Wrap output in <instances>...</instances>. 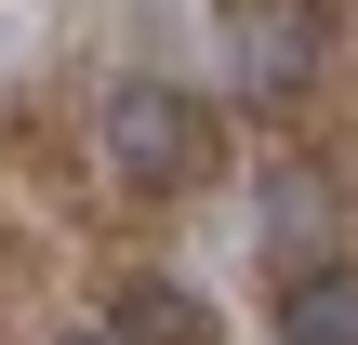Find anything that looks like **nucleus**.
Wrapping results in <instances>:
<instances>
[{
  "label": "nucleus",
  "mask_w": 358,
  "mask_h": 345,
  "mask_svg": "<svg viewBox=\"0 0 358 345\" xmlns=\"http://www.w3.org/2000/svg\"><path fill=\"white\" fill-rule=\"evenodd\" d=\"M66 345H106V332H66Z\"/></svg>",
  "instance_id": "6"
},
{
  "label": "nucleus",
  "mask_w": 358,
  "mask_h": 345,
  "mask_svg": "<svg viewBox=\"0 0 358 345\" xmlns=\"http://www.w3.org/2000/svg\"><path fill=\"white\" fill-rule=\"evenodd\" d=\"M319 239H332V186L319 173H266V253L279 266H319Z\"/></svg>",
  "instance_id": "5"
},
{
  "label": "nucleus",
  "mask_w": 358,
  "mask_h": 345,
  "mask_svg": "<svg viewBox=\"0 0 358 345\" xmlns=\"http://www.w3.org/2000/svg\"><path fill=\"white\" fill-rule=\"evenodd\" d=\"M106 160H120L133 199L186 186V173H199V93H173V80H120V93H106Z\"/></svg>",
  "instance_id": "1"
},
{
  "label": "nucleus",
  "mask_w": 358,
  "mask_h": 345,
  "mask_svg": "<svg viewBox=\"0 0 358 345\" xmlns=\"http://www.w3.org/2000/svg\"><path fill=\"white\" fill-rule=\"evenodd\" d=\"M279 345H358V266H345V253L292 266V293H279Z\"/></svg>",
  "instance_id": "3"
},
{
  "label": "nucleus",
  "mask_w": 358,
  "mask_h": 345,
  "mask_svg": "<svg viewBox=\"0 0 358 345\" xmlns=\"http://www.w3.org/2000/svg\"><path fill=\"white\" fill-rule=\"evenodd\" d=\"M106 345H213V306H199L186 279H133L120 319H106Z\"/></svg>",
  "instance_id": "4"
},
{
  "label": "nucleus",
  "mask_w": 358,
  "mask_h": 345,
  "mask_svg": "<svg viewBox=\"0 0 358 345\" xmlns=\"http://www.w3.org/2000/svg\"><path fill=\"white\" fill-rule=\"evenodd\" d=\"M319 53H332L319 0H226V80H239L252 106H292V93L319 80Z\"/></svg>",
  "instance_id": "2"
}]
</instances>
